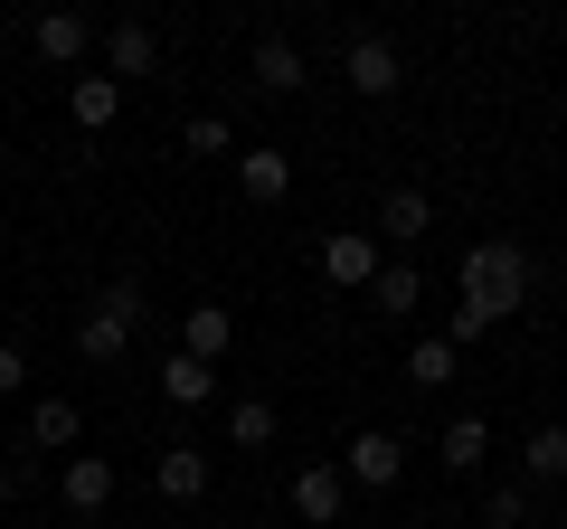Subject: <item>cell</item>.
<instances>
[{"mask_svg":"<svg viewBox=\"0 0 567 529\" xmlns=\"http://www.w3.org/2000/svg\"><path fill=\"white\" fill-rule=\"evenodd\" d=\"M454 284H464V312H483V322L502 331L511 312H529V293H539V256H529L520 237H483V246H464Z\"/></svg>","mask_w":567,"mask_h":529,"instance_id":"1","label":"cell"},{"mask_svg":"<svg viewBox=\"0 0 567 529\" xmlns=\"http://www.w3.org/2000/svg\"><path fill=\"white\" fill-rule=\"evenodd\" d=\"M142 322H152L142 284H133V274H114V284L95 293V312L76 322V360H85V369H114L123 350H133V331H142Z\"/></svg>","mask_w":567,"mask_h":529,"instance_id":"2","label":"cell"},{"mask_svg":"<svg viewBox=\"0 0 567 529\" xmlns=\"http://www.w3.org/2000/svg\"><path fill=\"white\" fill-rule=\"evenodd\" d=\"M341 85H350V95H369V104H388L406 85L398 39H388V29H350V39H341Z\"/></svg>","mask_w":567,"mask_h":529,"instance_id":"3","label":"cell"},{"mask_svg":"<svg viewBox=\"0 0 567 529\" xmlns=\"http://www.w3.org/2000/svg\"><path fill=\"white\" fill-rule=\"evenodd\" d=\"M398 473H406V445H398L388 426H360V435L341 445V483H350V491H398Z\"/></svg>","mask_w":567,"mask_h":529,"instance_id":"4","label":"cell"},{"mask_svg":"<svg viewBox=\"0 0 567 529\" xmlns=\"http://www.w3.org/2000/svg\"><path fill=\"white\" fill-rule=\"evenodd\" d=\"M379 237H369V227H331L322 237V284H341V293H369L379 284Z\"/></svg>","mask_w":567,"mask_h":529,"instance_id":"5","label":"cell"},{"mask_svg":"<svg viewBox=\"0 0 567 529\" xmlns=\"http://www.w3.org/2000/svg\"><path fill=\"white\" fill-rule=\"evenodd\" d=\"M104 76H114V85L162 76V29H152V20H114V29H104Z\"/></svg>","mask_w":567,"mask_h":529,"instance_id":"6","label":"cell"},{"mask_svg":"<svg viewBox=\"0 0 567 529\" xmlns=\"http://www.w3.org/2000/svg\"><path fill=\"white\" fill-rule=\"evenodd\" d=\"M284 501H293V520H312V529H341V510H350V483H341V464H303Z\"/></svg>","mask_w":567,"mask_h":529,"instance_id":"7","label":"cell"},{"mask_svg":"<svg viewBox=\"0 0 567 529\" xmlns=\"http://www.w3.org/2000/svg\"><path fill=\"white\" fill-rule=\"evenodd\" d=\"M246 76H256L265 95H303L312 66H303V48H293V29H265V39L246 48Z\"/></svg>","mask_w":567,"mask_h":529,"instance_id":"8","label":"cell"},{"mask_svg":"<svg viewBox=\"0 0 567 529\" xmlns=\"http://www.w3.org/2000/svg\"><path fill=\"white\" fill-rule=\"evenodd\" d=\"M114 483H123V473L104 464V454H66V464H58V501L76 510V520H95V510L114 501Z\"/></svg>","mask_w":567,"mask_h":529,"instance_id":"9","label":"cell"},{"mask_svg":"<svg viewBox=\"0 0 567 529\" xmlns=\"http://www.w3.org/2000/svg\"><path fill=\"white\" fill-rule=\"evenodd\" d=\"M152 491H162L171 510H199V501H208V454H199V445H171L162 464H152Z\"/></svg>","mask_w":567,"mask_h":529,"instance_id":"10","label":"cell"},{"mask_svg":"<svg viewBox=\"0 0 567 529\" xmlns=\"http://www.w3.org/2000/svg\"><path fill=\"white\" fill-rule=\"evenodd\" d=\"M29 48H39L48 66H85V48H95V20H85V10H48V20L29 29Z\"/></svg>","mask_w":567,"mask_h":529,"instance_id":"11","label":"cell"},{"mask_svg":"<svg viewBox=\"0 0 567 529\" xmlns=\"http://www.w3.org/2000/svg\"><path fill=\"white\" fill-rule=\"evenodd\" d=\"M66 114H76L85 133H114V123H123V85L104 76V66H85V76L66 85Z\"/></svg>","mask_w":567,"mask_h":529,"instance_id":"12","label":"cell"},{"mask_svg":"<svg viewBox=\"0 0 567 529\" xmlns=\"http://www.w3.org/2000/svg\"><path fill=\"white\" fill-rule=\"evenodd\" d=\"M237 189H246L256 208H284V199H293V162H284V152H256V143H246V152H237Z\"/></svg>","mask_w":567,"mask_h":529,"instance_id":"13","label":"cell"},{"mask_svg":"<svg viewBox=\"0 0 567 529\" xmlns=\"http://www.w3.org/2000/svg\"><path fill=\"white\" fill-rule=\"evenodd\" d=\"M227 341H237V312H227V303H189V312H181V350H189V360L218 369Z\"/></svg>","mask_w":567,"mask_h":529,"instance_id":"14","label":"cell"},{"mask_svg":"<svg viewBox=\"0 0 567 529\" xmlns=\"http://www.w3.org/2000/svg\"><path fill=\"white\" fill-rule=\"evenodd\" d=\"M520 483H529V491L567 483V426H529V435H520Z\"/></svg>","mask_w":567,"mask_h":529,"instance_id":"15","label":"cell"},{"mask_svg":"<svg viewBox=\"0 0 567 529\" xmlns=\"http://www.w3.org/2000/svg\"><path fill=\"white\" fill-rule=\"evenodd\" d=\"M435 464H445V473H483L492 464V426H483V416H454V426L435 435Z\"/></svg>","mask_w":567,"mask_h":529,"instance_id":"16","label":"cell"},{"mask_svg":"<svg viewBox=\"0 0 567 529\" xmlns=\"http://www.w3.org/2000/svg\"><path fill=\"white\" fill-rule=\"evenodd\" d=\"M425 227H435V199H425V189L416 180H398V189H388V199H379V237H425Z\"/></svg>","mask_w":567,"mask_h":529,"instance_id":"17","label":"cell"},{"mask_svg":"<svg viewBox=\"0 0 567 529\" xmlns=\"http://www.w3.org/2000/svg\"><path fill=\"white\" fill-rule=\"evenodd\" d=\"M162 397H171V407H208V397H218V369L189 360V350H171V360H162Z\"/></svg>","mask_w":567,"mask_h":529,"instance_id":"18","label":"cell"},{"mask_svg":"<svg viewBox=\"0 0 567 529\" xmlns=\"http://www.w3.org/2000/svg\"><path fill=\"white\" fill-rule=\"evenodd\" d=\"M76 435H85L76 397H39V407H29V445H39V454H66Z\"/></svg>","mask_w":567,"mask_h":529,"instance_id":"19","label":"cell"},{"mask_svg":"<svg viewBox=\"0 0 567 529\" xmlns=\"http://www.w3.org/2000/svg\"><path fill=\"white\" fill-rule=\"evenodd\" d=\"M275 435H284V416L265 407V397H237V407H227V445H237V454H265Z\"/></svg>","mask_w":567,"mask_h":529,"instance_id":"20","label":"cell"},{"mask_svg":"<svg viewBox=\"0 0 567 529\" xmlns=\"http://www.w3.org/2000/svg\"><path fill=\"white\" fill-rule=\"evenodd\" d=\"M454 369H464V350L435 331V341H416L406 350V387H454Z\"/></svg>","mask_w":567,"mask_h":529,"instance_id":"21","label":"cell"},{"mask_svg":"<svg viewBox=\"0 0 567 529\" xmlns=\"http://www.w3.org/2000/svg\"><path fill=\"white\" fill-rule=\"evenodd\" d=\"M369 303H379V312H398V322H406V312L425 303V274H416V264H379V284H369Z\"/></svg>","mask_w":567,"mask_h":529,"instance_id":"22","label":"cell"},{"mask_svg":"<svg viewBox=\"0 0 567 529\" xmlns=\"http://www.w3.org/2000/svg\"><path fill=\"white\" fill-rule=\"evenodd\" d=\"M181 152H189V162H218V152H237L227 114H189V123H181Z\"/></svg>","mask_w":567,"mask_h":529,"instance_id":"23","label":"cell"},{"mask_svg":"<svg viewBox=\"0 0 567 529\" xmlns=\"http://www.w3.org/2000/svg\"><path fill=\"white\" fill-rule=\"evenodd\" d=\"M529 501H539L529 483H502V491L483 501V520H492V529H520V520H529Z\"/></svg>","mask_w":567,"mask_h":529,"instance_id":"24","label":"cell"},{"mask_svg":"<svg viewBox=\"0 0 567 529\" xmlns=\"http://www.w3.org/2000/svg\"><path fill=\"white\" fill-rule=\"evenodd\" d=\"M20 378H29V350H10V341H0V397H20Z\"/></svg>","mask_w":567,"mask_h":529,"instance_id":"25","label":"cell"},{"mask_svg":"<svg viewBox=\"0 0 567 529\" xmlns=\"http://www.w3.org/2000/svg\"><path fill=\"white\" fill-rule=\"evenodd\" d=\"M10 501H20V483H10V464H0V510H10Z\"/></svg>","mask_w":567,"mask_h":529,"instance_id":"26","label":"cell"},{"mask_svg":"<svg viewBox=\"0 0 567 529\" xmlns=\"http://www.w3.org/2000/svg\"><path fill=\"white\" fill-rule=\"evenodd\" d=\"M341 529H350V520H341Z\"/></svg>","mask_w":567,"mask_h":529,"instance_id":"27","label":"cell"}]
</instances>
